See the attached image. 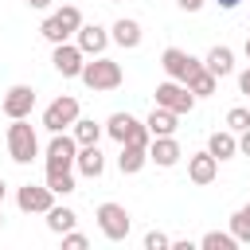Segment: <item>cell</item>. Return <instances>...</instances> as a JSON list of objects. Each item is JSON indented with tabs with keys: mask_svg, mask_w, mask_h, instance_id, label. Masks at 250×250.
Returning a JSON list of instances; mask_svg holds the SVG:
<instances>
[{
	"mask_svg": "<svg viewBox=\"0 0 250 250\" xmlns=\"http://www.w3.org/2000/svg\"><path fill=\"white\" fill-rule=\"evenodd\" d=\"M82 82H86L94 94L117 90V86L125 82V70H121V62H113V59H105V55H94V62L82 66Z\"/></svg>",
	"mask_w": 250,
	"mask_h": 250,
	"instance_id": "1",
	"label": "cell"
},
{
	"mask_svg": "<svg viewBox=\"0 0 250 250\" xmlns=\"http://www.w3.org/2000/svg\"><path fill=\"white\" fill-rule=\"evenodd\" d=\"M78 27H82V12H78L74 4H62L59 12H51V16L43 20L39 35H43L47 43H66L70 35H78Z\"/></svg>",
	"mask_w": 250,
	"mask_h": 250,
	"instance_id": "2",
	"label": "cell"
},
{
	"mask_svg": "<svg viewBox=\"0 0 250 250\" xmlns=\"http://www.w3.org/2000/svg\"><path fill=\"white\" fill-rule=\"evenodd\" d=\"M8 156H12L16 164H31V160L39 156V137H35V129L27 125V117H16V121L8 125Z\"/></svg>",
	"mask_w": 250,
	"mask_h": 250,
	"instance_id": "3",
	"label": "cell"
},
{
	"mask_svg": "<svg viewBox=\"0 0 250 250\" xmlns=\"http://www.w3.org/2000/svg\"><path fill=\"white\" fill-rule=\"evenodd\" d=\"M105 133H109L117 145H141V148H148V145H152L148 125H141L133 113H113V117L105 121Z\"/></svg>",
	"mask_w": 250,
	"mask_h": 250,
	"instance_id": "4",
	"label": "cell"
},
{
	"mask_svg": "<svg viewBox=\"0 0 250 250\" xmlns=\"http://www.w3.org/2000/svg\"><path fill=\"white\" fill-rule=\"evenodd\" d=\"M74 121H78V98H70V94L55 98V102L43 109V129H47V133H66Z\"/></svg>",
	"mask_w": 250,
	"mask_h": 250,
	"instance_id": "5",
	"label": "cell"
},
{
	"mask_svg": "<svg viewBox=\"0 0 250 250\" xmlns=\"http://www.w3.org/2000/svg\"><path fill=\"white\" fill-rule=\"evenodd\" d=\"M98 227H102V234H105L109 242H121V238H129V230H133V219H129V211H125L121 203H102V207H98Z\"/></svg>",
	"mask_w": 250,
	"mask_h": 250,
	"instance_id": "6",
	"label": "cell"
},
{
	"mask_svg": "<svg viewBox=\"0 0 250 250\" xmlns=\"http://www.w3.org/2000/svg\"><path fill=\"white\" fill-rule=\"evenodd\" d=\"M156 105H164V109H172V113H191L195 109V94L184 86V82H176V78H168V82H160L156 86Z\"/></svg>",
	"mask_w": 250,
	"mask_h": 250,
	"instance_id": "7",
	"label": "cell"
},
{
	"mask_svg": "<svg viewBox=\"0 0 250 250\" xmlns=\"http://www.w3.org/2000/svg\"><path fill=\"white\" fill-rule=\"evenodd\" d=\"M16 207H20L23 215H47V211L55 207V191H51L47 184H23V188L16 191Z\"/></svg>",
	"mask_w": 250,
	"mask_h": 250,
	"instance_id": "8",
	"label": "cell"
},
{
	"mask_svg": "<svg viewBox=\"0 0 250 250\" xmlns=\"http://www.w3.org/2000/svg\"><path fill=\"white\" fill-rule=\"evenodd\" d=\"M78 160V141L74 133H51V145H47V168H62L70 172Z\"/></svg>",
	"mask_w": 250,
	"mask_h": 250,
	"instance_id": "9",
	"label": "cell"
},
{
	"mask_svg": "<svg viewBox=\"0 0 250 250\" xmlns=\"http://www.w3.org/2000/svg\"><path fill=\"white\" fill-rule=\"evenodd\" d=\"M160 66H164V74H168V78H176V82H184V86H188V78H191L203 62H199L195 55L180 51V47H168V51L160 55Z\"/></svg>",
	"mask_w": 250,
	"mask_h": 250,
	"instance_id": "10",
	"label": "cell"
},
{
	"mask_svg": "<svg viewBox=\"0 0 250 250\" xmlns=\"http://www.w3.org/2000/svg\"><path fill=\"white\" fill-rule=\"evenodd\" d=\"M55 70L62 78H82V66H86V55L78 43H55V55H51Z\"/></svg>",
	"mask_w": 250,
	"mask_h": 250,
	"instance_id": "11",
	"label": "cell"
},
{
	"mask_svg": "<svg viewBox=\"0 0 250 250\" xmlns=\"http://www.w3.org/2000/svg\"><path fill=\"white\" fill-rule=\"evenodd\" d=\"M0 109H4L8 121L31 117V109H35V90H31V86H12V90L4 94V102H0Z\"/></svg>",
	"mask_w": 250,
	"mask_h": 250,
	"instance_id": "12",
	"label": "cell"
},
{
	"mask_svg": "<svg viewBox=\"0 0 250 250\" xmlns=\"http://www.w3.org/2000/svg\"><path fill=\"white\" fill-rule=\"evenodd\" d=\"M180 156H184V148H180L176 133H172V137H152V145H148V160H152L156 168H176Z\"/></svg>",
	"mask_w": 250,
	"mask_h": 250,
	"instance_id": "13",
	"label": "cell"
},
{
	"mask_svg": "<svg viewBox=\"0 0 250 250\" xmlns=\"http://www.w3.org/2000/svg\"><path fill=\"white\" fill-rule=\"evenodd\" d=\"M215 176H219V160L211 156V152H191L188 156V180L191 184H215Z\"/></svg>",
	"mask_w": 250,
	"mask_h": 250,
	"instance_id": "14",
	"label": "cell"
},
{
	"mask_svg": "<svg viewBox=\"0 0 250 250\" xmlns=\"http://www.w3.org/2000/svg\"><path fill=\"white\" fill-rule=\"evenodd\" d=\"M74 43L82 47V55H102V51L109 47V31L98 27V23H82L78 35H74Z\"/></svg>",
	"mask_w": 250,
	"mask_h": 250,
	"instance_id": "15",
	"label": "cell"
},
{
	"mask_svg": "<svg viewBox=\"0 0 250 250\" xmlns=\"http://www.w3.org/2000/svg\"><path fill=\"white\" fill-rule=\"evenodd\" d=\"M74 168H78L82 176L98 180V176L105 172V156H102V148H98V145H78V160H74Z\"/></svg>",
	"mask_w": 250,
	"mask_h": 250,
	"instance_id": "16",
	"label": "cell"
},
{
	"mask_svg": "<svg viewBox=\"0 0 250 250\" xmlns=\"http://www.w3.org/2000/svg\"><path fill=\"white\" fill-rule=\"evenodd\" d=\"M145 164H148V148H141V145H121V152H117L121 176H137Z\"/></svg>",
	"mask_w": 250,
	"mask_h": 250,
	"instance_id": "17",
	"label": "cell"
},
{
	"mask_svg": "<svg viewBox=\"0 0 250 250\" xmlns=\"http://www.w3.org/2000/svg\"><path fill=\"white\" fill-rule=\"evenodd\" d=\"M176 121H180V113H172V109H164V105H152V113H148V133L152 137H172L176 133Z\"/></svg>",
	"mask_w": 250,
	"mask_h": 250,
	"instance_id": "18",
	"label": "cell"
},
{
	"mask_svg": "<svg viewBox=\"0 0 250 250\" xmlns=\"http://www.w3.org/2000/svg\"><path fill=\"white\" fill-rule=\"evenodd\" d=\"M203 66H207L215 78H227V74L234 70V51H230V47H211L207 59H203Z\"/></svg>",
	"mask_w": 250,
	"mask_h": 250,
	"instance_id": "19",
	"label": "cell"
},
{
	"mask_svg": "<svg viewBox=\"0 0 250 250\" xmlns=\"http://www.w3.org/2000/svg\"><path fill=\"white\" fill-rule=\"evenodd\" d=\"M117 47H125V51H133V47H141V23L137 20H117L113 23V35H109Z\"/></svg>",
	"mask_w": 250,
	"mask_h": 250,
	"instance_id": "20",
	"label": "cell"
},
{
	"mask_svg": "<svg viewBox=\"0 0 250 250\" xmlns=\"http://www.w3.org/2000/svg\"><path fill=\"white\" fill-rule=\"evenodd\" d=\"M207 152H211L215 160H230V156L238 152V137H234L230 129H223V133H211V141H207Z\"/></svg>",
	"mask_w": 250,
	"mask_h": 250,
	"instance_id": "21",
	"label": "cell"
},
{
	"mask_svg": "<svg viewBox=\"0 0 250 250\" xmlns=\"http://www.w3.org/2000/svg\"><path fill=\"white\" fill-rule=\"evenodd\" d=\"M188 90H191L195 98H211V94L219 90V78H215V74H211L207 66H199V70H195V74L188 78Z\"/></svg>",
	"mask_w": 250,
	"mask_h": 250,
	"instance_id": "22",
	"label": "cell"
},
{
	"mask_svg": "<svg viewBox=\"0 0 250 250\" xmlns=\"http://www.w3.org/2000/svg\"><path fill=\"white\" fill-rule=\"evenodd\" d=\"M70 133H74L78 145H98V137L105 133V125H98L94 117H78V121L70 125Z\"/></svg>",
	"mask_w": 250,
	"mask_h": 250,
	"instance_id": "23",
	"label": "cell"
},
{
	"mask_svg": "<svg viewBox=\"0 0 250 250\" xmlns=\"http://www.w3.org/2000/svg\"><path fill=\"white\" fill-rule=\"evenodd\" d=\"M47 188H51L55 195H70V191H78L74 172H62V168H47Z\"/></svg>",
	"mask_w": 250,
	"mask_h": 250,
	"instance_id": "24",
	"label": "cell"
},
{
	"mask_svg": "<svg viewBox=\"0 0 250 250\" xmlns=\"http://www.w3.org/2000/svg\"><path fill=\"white\" fill-rule=\"evenodd\" d=\"M74 223H78V215H74L70 207H51V211H47V227H51L55 234H66V230H74Z\"/></svg>",
	"mask_w": 250,
	"mask_h": 250,
	"instance_id": "25",
	"label": "cell"
},
{
	"mask_svg": "<svg viewBox=\"0 0 250 250\" xmlns=\"http://www.w3.org/2000/svg\"><path fill=\"white\" fill-rule=\"evenodd\" d=\"M199 246H203V250H234L238 238H234V234H223V230H207V234L199 238Z\"/></svg>",
	"mask_w": 250,
	"mask_h": 250,
	"instance_id": "26",
	"label": "cell"
},
{
	"mask_svg": "<svg viewBox=\"0 0 250 250\" xmlns=\"http://www.w3.org/2000/svg\"><path fill=\"white\" fill-rule=\"evenodd\" d=\"M230 234H234L238 242H250V203L230 215Z\"/></svg>",
	"mask_w": 250,
	"mask_h": 250,
	"instance_id": "27",
	"label": "cell"
},
{
	"mask_svg": "<svg viewBox=\"0 0 250 250\" xmlns=\"http://www.w3.org/2000/svg\"><path fill=\"white\" fill-rule=\"evenodd\" d=\"M227 129H230V133H242V129H250V109L234 105V109L227 113Z\"/></svg>",
	"mask_w": 250,
	"mask_h": 250,
	"instance_id": "28",
	"label": "cell"
},
{
	"mask_svg": "<svg viewBox=\"0 0 250 250\" xmlns=\"http://www.w3.org/2000/svg\"><path fill=\"white\" fill-rule=\"evenodd\" d=\"M168 246H172V238L164 230H148L145 234V250H168Z\"/></svg>",
	"mask_w": 250,
	"mask_h": 250,
	"instance_id": "29",
	"label": "cell"
},
{
	"mask_svg": "<svg viewBox=\"0 0 250 250\" xmlns=\"http://www.w3.org/2000/svg\"><path fill=\"white\" fill-rule=\"evenodd\" d=\"M62 246H66V250H86V246H90V238H86V234H78V230H66V234H62Z\"/></svg>",
	"mask_w": 250,
	"mask_h": 250,
	"instance_id": "30",
	"label": "cell"
},
{
	"mask_svg": "<svg viewBox=\"0 0 250 250\" xmlns=\"http://www.w3.org/2000/svg\"><path fill=\"white\" fill-rule=\"evenodd\" d=\"M238 152L250 156V129H242V137H238Z\"/></svg>",
	"mask_w": 250,
	"mask_h": 250,
	"instance_id": "31",
	"label": "cell"
},
{
	"mask_svg": "<svg viewBox=\"0 0 250 250\" xmlns=\"http://www.w3.org/2000/svg\"><path fill=\"white\" fill-rule=\"evenodd\" d=\"M238 90H242V94H250V66L238 74Z\"/></svg>",
	"mask_w": 250,
	"mask_h": 250,
	"instance_id": "32",
	"label": "cell"
},
{
	"mask_svg": "<svg viewBox=\"0 0 250 250\" xmlns=\"http://www.w3.org/2000/svg\"><path fill=\"white\" fill-rule=\"evenodd\" d=\"M176 4H180L184 12H199V8H203V0H176Z\"/></svg>",
	"mask_w": 250,
	"mask_h": 250,
	"instance_id": "33",
	"label": "cell"
},
{
	"mask_svg": "<svg viewBox=\"0 0 250 250\" xmlns=\"http://www.w3.org/2000/svg\"><path fill=\"white\" fill-rule=\"evenodd\" d=\"M238 4H242V0H219V8H227V12H230V8H238Z\"/></svg>",
	"mask_w": 250,
	"mask_h": 250,
	"instance_id": "34",
	"label": "cell"
},
{
	"mask_svg": "<svg viewBox=\"0 0 250 250\" xmlns=\"http://www.w3.org/2000/svg\"><path fill=\"white\" fill-rule=\"evenodd\" d=\"M31 8H51V0H27Z\"/></svg>",
	"mask_w": 250,
	"mask_h": 250,
	"instance_id": "35",
	"label": "cell"
},
{
	"mask_svg": "<svg viewBox=\"0 0 250 250\" xmlns=\"http://www.w3.org/2000/svg\"><path fill=\"white\" fill-rule=\"evenodd\" d=\"M4 191H8V184H4V180H0V203H4Z\"/></svg>",
	"mask_w": 250,
	"mask_h": 250,
	"instance_id": "36",
	"label": "cell"
},
{
	"mask_svg": "<svg viewBox=\"0 0 250 250\" xmlns=\"http://www.w3.org/2000/svg\"><path fill=\"white\" fill-rule=\"evenodd\" d=\"M242 51H246V59H250V35H246V47H242Z\"/></svg>",
	"mask_w": 250,
	"mask_h": 250,
	"instance_id": "37",
	"label": "cell"
},
{
	"mask_svg": "<svg viewBox=\"0 0 250 250\" xmlns=\"http://www.w3.org/2000/svg\"><path fill=\"white\" fill-rule=\"evenodd\" d=\"M0 227H4V211H0Z\"/></svg>",
	"mask_w": 250,
	"mask_h": 250,
	"instance_id": "38",
	"label": "cell"
}]
</instances>
